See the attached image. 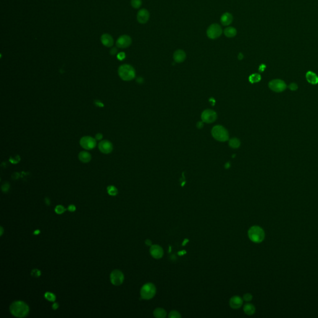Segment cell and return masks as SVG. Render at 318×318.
Wrapping results in <instances>:
<instances>
[{
	"label": "cell",
	"instance_id": "6da1fadb",
	"mask_svg": "<svg viewBox=\"0 0 318 318\" xmlns=\"http://www.w3.org/2000/svg\"><path fill=\"white\" fill-rule=\"evenodd\" d=\"M11 313L17 317H24L29 313L28 306L23 301H18L13 303L10 306Z\"/></svg>",
	"mask_w": 318,
	"mask_h": 318
},
{
	"label": "cell",
	"instance_id": "7a4b0ae2",
	"mask_svg": "<svg viewBox=\"0 0 318 318\" xmlns=\"http://www.w3.org/2000/svg\"><path fill=\"white\" fill-rule=\"evenodd\" d=\"M248 236L251 241L254 243H261L264 241L265 234L264 229L259 226H252L248 231Z\"/></svg>",
	"mask_w": 318,
	"mask_h": 318
},
{
	"label": "cell",
	"instance_id": "3957f363",
	"mask_svg": "<svg viewBox=\"0 0 318 318\" xmlns=\"http://www.w3.org/2000/svg\"><path fill=\"white\" fill-rule=\"evenodd\" d=\"M118 75L123 80L131 81L135 78L136 72L131 65L124 64L119 67Z\"/></svg>",
	"mask_w": 318,
	"mask_h": 318
},
{
	"label": "cell",
	"instance_id": "277c9868",
	"mask_svg": "<svg viewBox=\"0 0 318 318\" xmlns=\"http://www.w3.org/2000/svg\"><path fill=\"white\" fill-rule=\"evenodd\" d=\"M212 136L218 141L225 142L229 139L228 131L221 126H216L211 131Z\"/></svg>",
	"mask_w": 318,
	"mask_h": 318
},
{
	"label": "cell",
	"instance_id": "5b68a950",
	"mask_svg": "<svg viewBox=\"0 0 318 318\" xmlns=\"http://www.w3.org/2000/svg\"><path fill=\"white\" fill-rule=\"evenodd\" d=\"M156 287L152 283H147L143 285L141 290V296L144 299H150L154 297L156 293Z\"/></svg>",
	"mask_w": 318,
	"mask_h": 318
},
{
	"label": "cell",
	"instance_id": "8992f818",
	"mask_svg": "<svg viewBox=\"0 0 318 318\" xmlns=\"http://www.w3.org/2000/svg\"><path fill=\"white\" fill-rule=\"evenodd\" d=\"M223 30L221 27L218 24H213L207 29V36L211 39H215L218 38L222 34Z\"/></svg>",
	"mask_w": 318,
	"mask_h": 318
},
{
	"label": "cell",
	"instance_id": "52a82bcc",
	"mask_svg": "<svg viewBox=\"0 0 318 318\" xmlns=\"http://www.w3.org/2000/svg\"><path fill=\"white\" fill-rule=\"evenodd\" d=\"M268 86L271 90L277 93H280L285 91L287 87L285 81L280 79L272 80L268 83Z\"/></svg>",
	"mask_w": 318,
	"mask_h": 318
},
{
	"label": "cell",
	"instance_id": "ba28073f",
	"mask_svg": "<svg viewBox=\"0 0 318 318\" xmlns=\"http://www.w3.org/2000/svg\"><path fill=\"white\" fill-rule=\"evenodd\" d=\"M80 146L86 150H91L96 147V140L89 136L83 137L80 141Z\"/></svg>",
	"mask_w": 318,
	"mask_h": 318
},
{
	"label": "cell",
	"instance_id": "9c48e42d",
	"mask_svg": "<svg viewBox=\"0 0 318 318\" xmlns=\"http://www.w3.org/2000/svg\"><path fill=\"white\" fill-rule=\"evenodd\" d=\"M217 119L216 113L211 110H204L201 114V120L203 122L206 123H212Z\"/></svg>",
	"mask_w": 318,
	"mask_h": 318
},
{
	"label": "cell",
	"instance_id": "30bf717a",
	"mask_svg": "<svg viewBox=\"0 0 318 318\" xmlns=\"http://www.w3.org/2000/svg\"><path fill=\"white\" fill-rule=\"evenodd\" d=\"M124 277L123 273L118 270H114L110 275L111 283L116 286L121 285L124 281Z\"/></svg>",
	"mask_w": 318,
	"mask_h": 318
},
{
	"label": "cell",
	"instance_id": "8fae6325",
	"mask_svg": "<svg viewBox=\"0 0 318 318\" xmlns=\"http://www.w3.org/2000/svg\"><path fill=\"white\" fill-rule=\"evenodd\" d=\"M131 43L132 39L131 37L128 35H123L118 39L116 42V45L119 48L124 49L129 47Z\"/></svg>",
	"mask_w": 318,
	"mask_h": 318
},
{
	"label": "cell",
	"instance_id": "7c38bea8",
	"mask_svg": "<svg viewBox=\"0 0 318 318\" xmlns=\"http://www.w3.org/2000/svg\"><path fill=\"white\" fill-rule=\"evenodd\" d=\"M98 147L99 150L102 153L105 154L111 153L113 149V144H111V142L107 140L100 142L98 145Z\"/></svg>",
	"mask_w": 318,
	"mask_h": 318
},
{
	"label": "cell",
	"instance_id": "4fadbf2b",
	"mask_svg": "<svg viewBox=\"0 0 318 318\" xmlns=\"http://www.w3.org/2000/svg\"><path fill=\"white\" fill-rule=\"evenodd\" d=\"M150 253L154 259H159L163 255V250L159 245H152L150 249Z\"/></svg>",
	"mask_w": 318,
	"mask_h": 318
},
{
	"label": "cell",
	"instance_id": "5bb4252c",
	"mask_svg": "<svg viewBox=\"0 0 318 318\" xmlns=\"http://www.w3.org/2000/svg\"><path fill=\"white\" fill-rule=\"evenodd\" d=\"M150 18L149 12L146 9H142L139 10L137 15V20L141 24L146 23Z\"/></svg>",
	"mask_w": 318,
	"mask_h": 318
},
{
	"label": "cell",
	"instance_id": "9a60e30c",
	"mask_svg": "<svg viewBox=\"0 0 318 318\" xmlns=\"http://www.w3.org/2000/svg\"><path fill=\"white\" fill-rule=\"evenodd\" d=\"M101 41L103 46L111 47L114 44V40L112 36L108 34H104L101 37Z\"/></svg>",
	"mask_w": 318,
	"mask_h": 318
},
{
	"label": "cell",
	"instance_id": "2e32d148",
	"mask_svg": "<svg viewBox=\"0 0 318 318\" xmlns=\"http://www.w3.org/2000/svg\"><path fill=\"white\" fill-rule=\"evenodd\" d=\"M243 303V299L239 296H234L230 299L229 305L233 309H239Z\"/></svg>",
	"mask_w": 318,
	"mask_h": 318
},
{
	"label": "cell",
	"instance_id": "e0dca14e",
	"mask_svg": "<svg viewBox=\"0 0 318 318\" xmlns=\"http://www.w3.org/2000/svg\"><path fill=\"white\" fill-rule=\"evenodd\" d=\"M186 53L183 50H177L174 52L173 59L176 63L183 62L186 59Z\"/></svg>",
	"mask_w": 318,
	"mask_h": 318
},
{
	"label": "cell",
	"instance_id": "ac0fdd59",
	"mask_svg": "<svg viewBox=\"0 0 318 318\" xmlns=\"http://www.w3.org/2000/svg\"><path fill=\"white\" fill-rule=\"evenodd\" d=\"M233 21V15L229 13H224L221 18V22L223 26H229Z\"/></svg>",
	"mask_w": 318,
	"mask_h": 318
},
{
	"label": "cell",
	"instance_id": "d6986e66",
	"mask_svg": "<svg viewBox=\"0 0 318 318\" xmlns=\"http://www.w3.org/2000/svg\"><path fill=\"white\" fill-rule=\"evenodd\" d=\"M306 78L307 81L312 85H316L318 83L317 75L315 73H314L311 71H309L306 73Z\"/></svg>",
	"mask_w": 318,
	"mask_h": 318
},
{
	"label": "cell",
	"instance_id": "ffe728a7",
	"mask_svg": "<svg viewBox=\"0 0 318 318\" xmlns=\"http://www.w3.org/2000/svg\"><path fill=\"white\" fill-rule=\"evenodd\" d=\"M78 159L83 163H88L91 160V156L88 152L82 151L78 154Z\"/></svg>",
	"mask_w": 318,
	"mask_h": 318
},
{
	"label": "cell",
	"instance_id": "44dd1931",
	"mask_svg": "<svg viewBox=\"0 0 318 318\" xmlns=\"http://www.w3.org/2000/svg\"><path fill=\"white\" fill-rule=\"evenodd\" d=\"M244 311L246 314L251 316L255 313V307L251 303H246L244 306Z\"/></svg>",
	"mask_w": 318,
	"mask_h": 318
},
{
	"label": "cell",
	"instance_id": "7402d4cb",
	"mask_svg": "<svg viewBox=\"0 0 318 318\" xmlns=\"http://www.w3.org/2000/svg\"><path fill=\"white\" fill-rule=\"evenodd\" d=\"M224 33L228 37H234L237 34V30L233 27H228L224 29Z\"/></svg>",
	"mask_w": 318,
	"mask_h": 318
},
{
	"label": "cell",
	"instance_id": "603a6c76",
	"mask_svg": "<svg viewBox=\"0 0 318 318\" xmlns=\"http://www.w3.org/2000/svg\"><path fill=\"white\" fill-rule=\"evenodd\" d=\"M154 316L157 318H164L167 316V312L164 309L158 307L154 310Z\"/></svg>",
	"mask_w": 318,
	"mask_h": 318
},
{
	"label": "cell",
	"instance_id": "cb8c5ba5",
	"mask_svg": "<svg viewBox=\"0 0 318 318\" xmlns=\"http://www.w3.org/2000/svg\"><path fill=\"white\" fill-rule=\"evenodd\" d=\"M260 80H261V76L259 73H254V74L251 75L249 76V81L252 83H258L260 81Z\"/></svg>",
	"mask_w": 318,
	"mask_h": 318
},
{
	"label": "cell",
	"instance_id": "d4e9b609",
	"mask_svg": "<svg viewBox=\"0 0 318 318\" xmlns=\"http://www.w3.org/2000/svg\"><path fill=\"white\" fill-rule=\"evenodd\" d=\"M240 144H241V142L238 139L233 138L229 141V146L232 148H234V149L238 148L240 146Z\"/></svg>",
	"mask_w": 318,
	"mask_h": 318
},
{
	"label": "cell",
	"instance_id": "484cf974",
	"mask_svg": "<svg viewBox=\"0 0 318 318\" xmlns=\"http://www.w3.org/2000/svg\"><path fill=\"white\" fill-rule=\"evenodd\" d=\"M108 193L111 196H116L118 194V189L114 186H109L107 188Z\"/></svg>",
	"mask_w": 318,
	"mask_h": 318
},
{
	"label": "cell",
	"instance_id": "4316f807",
	"mask_svg": "<svg viewBox=\"0 0 318 318\" xmlns=\"http://www.w3.org/2000/svg\"><path fill=\"white\" fill-rule=\"evenodd\" d=\"M131 5L134 8H139L142 5V0H131Z\"/></svg>",
	"mask_w": 318,
	"mask_h": 318
},
{
	"label": "cell",
	"instance_id": "83f0119b",
	"mask_svg": "<svg viewBox=\"0 0 318 318\" xmlns=\"http://www.w3.org/2000/svg\"><path fill=\"white\" fill-rule=\"evenodd\" d=\"M45 298L50 301H54L55 300V296L52 293H50V292H47L46 294H45Z\"/></svg>",
	"mask_w": 318,
	"mask_h": 318
},
{
	"label": "cell",
	"instance_id": "f1b7e54d",
	"mask_svg": "<svg viewBox=\"0 0 318 318\" xmlns=\"http://www.w3.org/2000/svg\"><path fill=\"white\" fill-rule=\"evenodd\" d=\"M181 317L180 314L176 311H172L168 314V317L170 318H179Z\"/></svg>",
	"mask_w": 318,
	"mask_h": 318
},
{
	"label": "cell",
	"instance_id": "f546056e",
	"mask_svg": "<svg viewBox=\"0 0 318 318\" xmlns=\"http://www.w3.org/2000/svg\"><path fill=\"white\" fill-rule=\"evenodd\" d=\"M65 211V209L64 208L63 206H62L61 205H59L55 207V212L59 215L63 213Z\"/></svg>",
	"mask_w": 318,
	"mask_h": 318
},
{
	"label": "cell",
	"instance_id": "4dcf8cb0",
	"mask_svg": "<svg viewBox=\"0 0 318 318\" xmlns=\"http://www.w3.org/2000/svg\"><path fill=\"white\" fill-rule=\"evenodd\" d=\"M243 299L246 301H250L252 299V295L250 293H246L243 296Z\"/></svg>",
	"mask_w": 318,
	"mask_h": 318
},
{
	"label": "cell",
	"instance_id": "1f68e13d",
	"mask_svg": "<svg viewBox=\"0 0 318 318\" xmlns=\"http://www.w3.org/2000/svg\"><path fill=\"white\" fill-rule=\"evenodd\" d=\"M31 275L34 277H39L41 275V271L37 269H34L31 272Z\"/></svg>",
	"mask_w": 318,
	"mask_h": 318
},
{
	"label": "cell",
	"instance_id": "d6a6232c",
	"mask_svg": "<svg viewBox=\"0 0 318 318\" xmlns=\"http://www.w3.org/2000/svg\"><path fill=\"white\" fill-rule=\"evenodd\" d=\"M288 88L291 91H296L298 89V85L294 83H291L288 86Z\"/></svg>",
	"mask_w": 318,
	"mask_h": 318
},
{
	"label": "cell",
	"instance_id": "836d02e7",
	"mask_svg": "<svg viewBox=\"0 0 318 318\" xmlns=\"http://www.w3.org/2000/svg\"><path fill=\"white\" fill-rule=\"evenodd\" d=\"M117 58L120 60H123L126 58V54L124 52H120L118 54Z\"/></svg>",
	"mask_w": 318,
	"mask_h": 318
},
{
	"label": "cell",
	"instance_id": "e575fe53",
	"mask_svg": "<svg viewBox=\"0 0 318 318\" xmlns=\"http://www.w3.org/2000/svg\"><path fill=\"white\" fill-rule=\"evenodd\" d=\"M9 187H10L9 185H8V183H6V184H5V185L2 186V190H3L4 192H7V191L8 190Z\"/></svg>",
	"mask_w": 318,
	"mask_h": 318
},
{
	"label": "cell",
	"instance_id": "d590c367",
	"mask_svg": "<svg viewBox=\"0 0 318 318\" xmlns=\"http://www.w3.org/2000/svg\"><path fill=\"white\" fill-rule=\"evenodd\" d=\"M117 52H118L117 49H116V47H114V48H113V49L110 50V54H111L112 55H115V54L117 53Z\"/></svg>",
	"mask_w": 318,
	"mask_h": 318
},
{
	"label": "cell",
	"instance_id": "8d00e7d4",
	"mask_svg": "<svg viewBox=\"0 0 318 318\" xmlns=\"http://www.w3.org/2000/svg\"><path fill=\"white\" fill-rule=\"evenodd\" d=\"M95 138H96V140H98V141H99V140H101V139L102 138V135L101 134H100V133H98V134H97L96 135Z\"/></svg>",
	"mask_w": 318,
	"mask_h": 318
},
{
	"label": "cell",
	"instance_id": "74e56055",
	"mask_svg": "<svg viewBox=\"0 0 318 318\" xmlns=\"http://www.w3.org/2000/svg\"><path fill=\"white\" fill-rule=\"evenodd\" d=\"M75 208L76 207H75V206L74 205H70V206H68V210L70 211H72V212L75 211Z\"/></svg>",
	"mask_w": 318,
	"mask_h": 318
},
{
	"label": "cell",
	"instance_id": "f35d334b",
	"mask_svg": "<svg viewBox=\"0 0 318 318\" xmlns=\"http://www.w3.org/2000/svg\"><path fill=\"white\" fill-rule=\"evenodd\" d=\"M265 68H266V66L264 64H262L260 66V67H259V71L260 72H264V70L265 69Z\"/></svg>",
	"mask_w": 318,
	"mask_h": 318
},
{
	"label": "cell",
	"instance_id": "ab89813d",
	"mask_svg": "<svg viewBox=\"0 0 318 318\" xmlns=\"http://www.w3.org/2000/svg\"><path fill=\"white\" fill-rule=\"evenodd\" d=\"M203 126V123H201V122H198V123H197V127H198V128H201Z\"/></svg>",
	"mask_w": 318,
	"mask_h": 318
},
{
	"label": "cell",
	"instance_id": "60d3db41",
	"mask_svg": "<svg viewBox=\"0 0 318 318\" xmlns=\"http://www.w3.org/2000/svg\"><path fill=\"white\" fill-rule=\"evenodd\" d=\"M146 244L147 246H152V242L149 239H147L146 241Z\"/></svg>",
	"mask_w": 318,
	"mask_h": 318
},
{
	"label": "cell",
	"instance_id": "b9f144b4",
	"mask_svg": "<svg viewBox=\"0 0 318 318\" xmlns=\"http://www.w3.org/2000/svg\"><path fill=\"white\" fill-rule=\"evenodd\" d=\"M58 307H59V304L57 303H54L52 306V307L54 309H57L58 308Z\"/></svg>",
	"mask_w": 318,
	"mask_h": 318
},
{
	"label": "cell",
	"instance_id": "7bdbcfd3",
	"mask_svg": "<svg viewBox=\"0 0 318 318\" xmlns=\"http://www.w3.org/2000/svg\"><path fill=\"white\" fill-rule=\"evenodd\" d=\"M243 57H244L243 54H242V53H239V55H238V59H239V60H242V59H243Z\"/></svg>",
	"mask_w": 318,
	"mask_h": 318
},
{
	"label": "cell",
	"instance_id": "ee69618b",
	"mask_svg": "<svg viewBox=\"0 0 318 318\" xmlns=\"http://www.w3.org/2000/svg\"><path fill=\"white\" fill-rule=\"evenodd\" d=\"M45 201H46V204H47V205H49V204H50V201L48 199V198H46V199H45Z\"/></svg>",
	"mask_w": 318,
	"mask_h": 318
},
{
	"label": "cell",
	"instance_id": "f6af8a7d",
	"mask_svg": "<svg viewBox=\"0 0 318 318\" xmlns=\"http://www.w3.org/2000/svg\"><path fill=\"white\" fill-rule=\"evenodd\" d=\"M3 228H2V227H1V236H2V234H3Z\"/></svg>",
	"mask_w": 318,
	"mask_h": 318
}]
</instances>
